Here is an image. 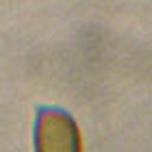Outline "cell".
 Segmentation results:
<instances>
[{
    "mask_svg": "<svg viewBox=\"0 0 152 152\" xmlns=\"http://www.w3.org/2000/svg\"><path fill=\"white\" fill-rule=\"evenodd\" d=\"M31 141L35 152H80L85 148L78 120L57 104H39L35 109Z\"/></svg>",
    "mask_w": 152,
    "mask_h": 152,
    "instance_id": "obj_1",
    "label": "cell"
}]
</instances>
